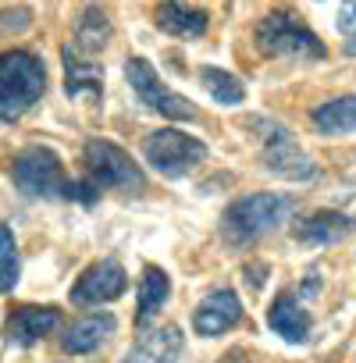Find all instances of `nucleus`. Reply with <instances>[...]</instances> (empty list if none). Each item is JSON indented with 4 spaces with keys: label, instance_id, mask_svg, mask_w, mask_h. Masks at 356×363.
I'll list each match as a JSON object with an SVG mask.
<instances>
[{
    "label": "nucleus",
    "instance_id": "obj_24",
    "mask_svg": "<svg viewBox=\"0 0 356 363\" xmlns=\"http://www.w3.org/2000/svg\"><path fill=\"white\" fill-rule=\"evenodd\" d=\"M96 186L93 182H68V189H65V196L68 200H79V203H96Z\"/></svg>",
    "mask_w": 356,
    "mask_h": 363
},
{
    "label": "nucleus",
    "instance_id": "obj_10",
    "mask_svg": "<svg viewBox=\"0 0 356 363\" xmlns=\"http://www.w3.org/2000/svg\"><path fill=\"white\" fill-rule=\"evenodd\" d=\"M243 320V303H239V296L232 292V289H218V292H211L200 306H196V313H193V328H196V335H221V331H228V328H235Z\"/></svg>",
    "mask_w": 356,
    "mask_h": 363
},
{
    "label": "nucleus",
    "instance_id": "obj_16",
    "mask_svg": "<svg viewBox=\"0 0 356 363\" xmlns=\"http://www.w3.org/2000/svg\"><path fill=\"white\" fill-rule=\"evenodd\" d=\"M114 328H118V320H114L111 313H93V317H82V320H75V324L65 331L61 349H65V352H72V356L93 352V349H100V342H107V338L114 335Z\"/></svg>",
    "mask_w": 356,
    "mask_h": 363
},
{
    "label": "nucleus",
    "instance_id": "obj_25",
    "mask_svg": "<svg viewBox=\"0 0 356 363\" xmlns=\"http://www.w3.org/2000/svg\"><path fill=\"white\" fill-rule=\"evenodd\" d=\"M218 363H250V356H246L243 349H228V352H225Z\"/></svg>",
    "mask_w": 356,
    "mask_h": 363
},
{
    "label": "nucleus",
    "instance_id": "obj_9",
    "mask_svg": "<svg viewBox=\"0 0 356 363\" xmlns=\"http://www.w3.org/2000/svg\"><path fill=\"white\" fill-rule=\"evenodd\" d=\"M125 292V271L118 260H100V264H89L79 281L72 285V303L79 306H96V303H111Z\"/></svg>",
    "mask_w": 356,
    "mask_h": 363
},
{
    "label": "nucleus",
    "instance_id": "obj_8",
    "mask_svg": "<svg viewBox=\"0 0 356 363\" xmlns=\"http://www.w3.org/2000/svg\"><path fill=\"white\" fill-rule=\"evenodd\" d=\"M264 167L289 182H303V178L317 174V164L310 160V153L292 139V132H285L278 125H271V132L264 139Z\"/></svg>",
    "mask_w": 356,
    "mask_h": 363
},
{
    "label": "nucleus",
    "instance_id": "obj_21",
    "mask_svg": "<svg viewBox=\"0 0 356 363\" xmlns=\"http://www.w3.org/2000/svg\"><path fill=\"white\" fill-rule=\"evenodd\" d=\"M200 79H204V86H207V93L218 100V104H243L246 100V86H243V79H235L232 72H225V68H200Z\"/></svg>",
    "mask_w": 356,
    "mask_h": 363
},
{
    "label": "nucleus",
    "instance_id": "obj_2",
    "mask_svg": "<svg viewBox=\"0 0 356 363\" xmlns=\"http://www.w3.org/2000/svg\"><path fill=\"white\" fill-rule=\"evenodd\" d=\"M47 93V65L29 50L0 54V121L22 118Z\"/></svg>",
    "mask_w": 356,
    "mask_h": 363
},
{
    "label": "nucleus",
    "instance_id": "obj_23",
    "mask_svg": "<svg viewBox=\"0 0 356 363\" xmlns=\"http://www.w3.org/2000/svg\"><path fill=\"white\" fill-rule=\"evenodd\" d=\"M338 33L345 36V54L356 57V0L338 8Z\"/></svg>",
    "mask_w": 356,
    "mask_h": 363
},
{
    "label": "nucleus",
    "instance_id": "obj_4",
    "mask_svg": "<svg viewBox=\"0 0 356 363\" xmlns=\"http://www.w3.org/2000/svg\"><path fill=\"white\" fill-rule=\"evenodd\" d=\"M86 171H89V182L96 189H121V193H139L146 186V178L139 171V164L114 143L107 139H89L86 150Z\"/></svg>",
    "mask_w": 356,
    "mask_h": 363
},
{
    "label": "nucleus",
    "instance_id": "obj_14",
    "mask_svg": "<svg viewBox=\"0 0 356 363\" xmlns=\"http://www.w3.org/2000/svg\"><path fill=\"white\" fill-rule=\"evenodd\" d=\"M267 324H271V331L282 335L285 342H306V338H310V328H313V317L306 313V306H303L296 296L282 292V296L271 303V310H267Z\"/></svg>",
    "mask_w": 356,
    "mask_h": 363
},
{
    "label": "nucleus",
    "instance_id": "obj_17",
    "mask_svg": "<svg viewBox=\"0 0 356 363\" xmlns=\"http://www.w3.org/2000/svg\"><path fill=\"white\" fill-rule=\"evenodd\" d=\"M65 89L68 96H104V68L89 57H82L72 43L65 47Z\"/></svg>",
    "mask_w": 356,
    "mask_h": 363
},
{
    "label": "nucleus",
    "instance_id": "obj_3",
    "mask_svg": "<svg viewBox=\"0 0 356 363\" xmlns=\"http://www.w3.org/2000/svg\"><path fill=\"white\" fill-rule=\"evenodd\" d=\"M257 50L267 54V57H299V61H324V43L292 15L285 11H274L267 18L257 22Z\"/></svg>",
    "mask_w": 356,
    "mask_h": 363
},
{
    "label": "nucleus",
    "instance_id": "obj_15",
    "mask_svg": "<svg viewBox=\"0 0 356 363\" xmlns=\"http://www.w3.org/2000/svg\"><path fill=\"white\" fill-rule=\"evenodd\" d=\"M153 22H157V29H164V33H171V36L196 40V36L207 33L211 15H207L204 8H193V4H157Z\"/></svg>",
    "mask_w": 356,
    "mask_h": 363
},
{
    "label": "nucleus",
    "instance_id": "obj_11",
    "mask_svg": "<svg viewBox=\"0 0 356 363\" xmlns=\"http://www.w3.org/2000/svg\"><path fill=\"white\" fill-rule=\"evenodd\" d=\"M61 328V310L57 306H22L8 317V342L11 345H33L40 338H47L50 331Z\"/></svg>",
    "mask_w": 356,
    "mask_h": 363
},
{
    "label": "nucleus",
    "instance_id": "obj_5",
    "mask_svg": "<svg viewBox=\"0 0 356 363\" xmlns=\"http://www.w3.org/2000/svg\"><path fill=\"white\" fill-rule=\"evenodd\" d=\"M11 178H15V186H18L26 196H36V200H57V196H65V189H68L65 164H61V157H57L54 150H47V146H26V150L15 157Z\"/></svg>",
    "mask_w": 356,
    "mask_h": 363
},
{
    "label": "nucleus",
    "instance_id": "obj_13",
    "mask_svg": "<svg viewBox=\"0 0 356 363\" xmlns=\"http://www.w3.org/2000/svg\"><path fill=\"white\" fill-rule=\"evenodd\" d=\"M352 232H356V221L345 218V214H338V211L310 214V218H303V221L292 228V235H296L303 246H335V242L349 239Z\"/></svg>",
    "mask_w": 356,
    "mask_h": 363
},
{
    "label": "nucleus",
    "instance_id": "obj_22",
    "mask_svg": "<svg viewBox=\"0 0 356 363\" xmlns=\"http://www.w3.org/2000/svg\"><path fill=\"white\" fill-rule=\"evenodd\" d=\"M18 285V250L8 225H0V292H11Z\"/></svg>",
    "mask_w": 356,
    "mask_h": 363
},
{
    "label": "nucleus",
    "instance_id": "obj_18",
    "mask_svg": "<svg viewBox=\"0 0 356 363\" xmlns=\"http://www.w3.org/2000/svg\"><path fill=\"white\" fill-rule=\"evenodd\" d=\"M313 128L321 135H352L356 132V93L313 107Z\"/></svg>",
    "mask_w": 356,
    "mask_h": 363
},
{
    "label": "nucleus",
    "instance_id": "obj_7",
    "mask_svg": "<svg viewBox=\"0 0 356 363\" xmlns=\"http://www.w3.org/2000/svg\"><path fill=\"white\" fill-rule=\"evenodd\" d=\"M125 79H128V86L135 89V96H139L150 111H157V114H164V118H174V121L196 118V104L186 100V96H178L174 89H167V86L160 82L157 68H153L146 57H128V61H125Z\"/></svg>",
    "mask_w": 356,
    "mask_h": 363
},
{
    "label": "nucleus",
    "instance_id": "obj_20",
    "mask_svg": "<svg viewBox=\"0 0 356 363\" xmlns=\"http://www.w3.org/2000/svg\"><path fill=\"white\" fill-rule=\"evenodd\" d=\"M107 40H111V22H107V15H104L100 8H86V11H82V22H79V43H75V50L93 61V54H100V47H104Z\"/></svg>",
    "mask_w": 356,
    "mask_h": 363
},
{
    "label": "nucleus",
    "instance_id": "obj_19",
    "mask_svg": "<svg viewBox=\"0 0 356 363\" xmlns=\"http://www.w3.org/2000/svg\"><path fill=\"white\" fill-rule=\"evenodd\" d=\"M171 296V281L160 267H146L143 281H139V324H146Z\"/></svg>",
    "mask_w": 356,
    "mask_h": 363
},
{
    "label": "nucleus",
    "instance_id": "obj_6",
    "mask_svg": "<svg viewBox=\"0 0 356 363\" xmlns=\"http://www.w3.org/2000/svg\"><path fill=\"white\" fill-rule=\"evenodd\" d=\"M143 153H146L150 167L160 171L164 178H182L196 164L207 160V146L186 132H178V128H157L153 135H146Z\"/></svg>",
    "mask_w": 356,
    "mask_h": 363
},
{
    "label": "nucleus",
    "instance_id": "obj_12",
    "mask_svg": "<svg viewBox=\"0 0 356 363\" xmlns=\"http://www.w3.org/2000/svg\"><path fill=\"white\" fill-rule=\"evenodd\" d=\"M178 356H182V331L174 324H164V328L146 331L125 352L121 363H178Z\"/></svg>",
    "mask_w": 356,
    "mask_h": 363
},
{
    "label": "nucleus",
    "instance_id": "obj_1",
    "mask_svg": "<svg viewBox=\"0 0 356 363\" xmlns=\"http://www.w3.org/2000/svg\"><path fill=\"white\" fill-rule=\"evenodd\" d=\"M292 200L282 196V193H253V196H243L235 200L225 214H221V235L225 242L232 246H246V242H257L264 239L267 232H274L289 214H292Z\"/></svg>",
    "mask_w": 356,
    "mask_h": 363
}]
</instances>
